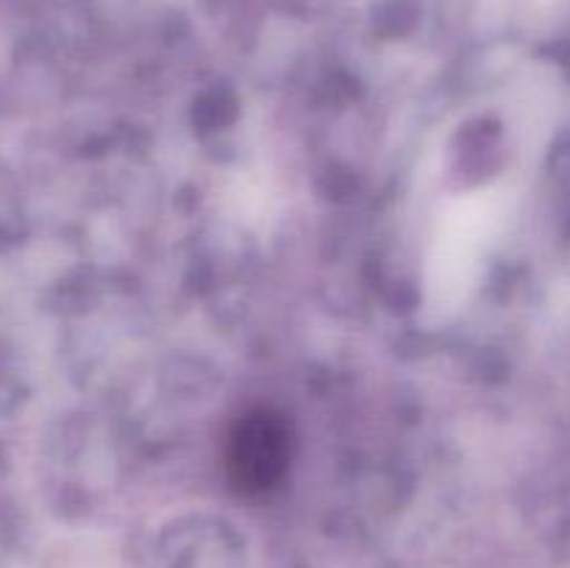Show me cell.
Returning a JSON list of instances; mask_svg holds the SVG:
<instances>
[{"label":"cell","instance_id":"obj_1","mask_svg":"<svg viewBox=\"0 0 570 568\" xmlns=\"http://www.w3.org/2000/svg\"><path fill=\"white\" fill-rule=\"evenodd\" d=\"M289 432L282 415L271 410H254L239 418L228 438V473L245 493L271 490L287 471Z\"/></svg>","mask_w":570,"mask_h":568}]
</instances>
